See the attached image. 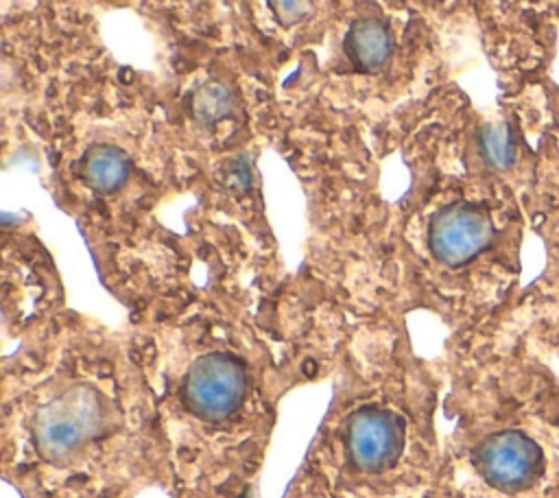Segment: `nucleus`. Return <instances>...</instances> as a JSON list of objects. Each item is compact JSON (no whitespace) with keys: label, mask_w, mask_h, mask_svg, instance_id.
Listing matches in <instances>:
<instances>
[{"label":"nucleus","mask_w":559,"mask_h":498,"mask_svg":"<svg viewBox=\"0 0 559 498\" xmlns=\"http://www.w3.org/2000/svg\"><path fill=\"white\" fill-rule=\"evenodd\" d=\"M4 391V459L20 472L74 481L131 459H166L135 363L63 352L15 365Z\"/></svg>","instance_id":"f257e3e1"},{"label":"nucleus","mask_w":559,"mask_h":498,"mask_svg":"<svg viewBox=\"0 0 559 498\" xmlns=\"http://www.w3.org/2000/svg\"><path fill=\"white\" fill-rule=\"evenodd\" d=\"M480 149L493 168H509L515 159V144L507 127H485L480 133Z\"/></svg>","instance_id":"1a4fd4ad"},{"label":"nucleus","mask_w":559,"mask_h":498,"mask_svg":"<svg viewBox=\"0 0 559 498\" xmlns=\"http://www.w3.org/2000/svg\"><path fill=\"white\" fill-rule=\"evenodd\" d=\"M166 459L249 463L271 428L269 365L231 341L164 347L135 360Z\"/></svg>","instance_id":"f03ea898"},{"label":"nucleus","mask_w":559,"mask_h":498,"mask_svg":"<svg viewBox=\"0 0 559 498\" xmlns=\"http://www.w3.org/2000/svg\"><path fill=\"white\" fill-rule=\"evenodd\" d=\"M419 426L411 365L349 369L312 448V459L343 478L384 481L417 459Z\"/></svg>","instance_id":"7ed1b4c3"},{"label":"nucleus","mask_w":559,"mask_h":498,"mask_svg":"<svg viewBox=\"0 0 559 498\" xmlns=\"http://www.w3.org/2000/svg\"><path fill=\"white\" fill-rule=\"evenodd\" d=\"M474 463L480 476L498 489H522L539 470L542 452L520 430H498L483 439L474 452Z\"/></svg>","instance_id":"39448f33"},{"label":"nucleus","mask_w":559,"mask_h":498,"mask_svg":"<svg viewBox=\"0 0 559 498\" xmlns=\"http://www.w3.org/2000/svg\"><path fill=\"white\" fill-rule=\"evenodd\" d=\"M234 109V96L231 92L218 83V81H210L203 83L194 94H192V116L201 122V124H210V122H218L223 118H227Z\"/></svg>","instance_id":"6e6552de"},{"label":"nucleus","mask_w":559,"mask_h":498,"mask_svg":"<svg viewBox=\"0 0 559 498\" xmlns=\"http://www.w3.org/2000/svg\"><path fill=\"white\" fill-rule=\"evenodd\" d=\"M131 175V162L124 151L98 144L85 153L81 159L83 181L98 194H111L120 190Z\"/></svg>","instance_id":"423d86ee"},{"label":"nucleus","mask_w":559,"mask_h":498,"mask_svg":"<svg viewBox=\"0 0 559 498\" xmlns=\"http://www.w3.org/2000/svg\"><path fill=\"white\" fill-rule=\"evenodd\" d=\"M491 238L489 216L465 203L441 208L428 225V249L435 260L448 266L467 264L489 247Z\"/></svg>","instance_id":"20e7f679"},{"label":"nucleus","mask_w":559,"mask_h":498,"mask_svg":"<svg viewBox=\"0 0 559 498\" xmlns=\"http://www.w3.org/2000/svg\"><path fill=\"white\" fill-rule=\"evenodd\" d=\"M347 46L354 61L362 70H378L389 61L393 42H391L389 28L380 20L360 17L349 28Z\"/></svg>","instance_id":"0eeeda50"},{"label":"nucleus","mask_w":559,"mask_h":498,"mask_svg":"<svg viewBox=\"0 0 559 498\" xmlns=\"http://www.w3.org/2000/svg\"><path fill=\"white\" fill-rule=\"evenodd\" d=\"M266 4L273 15L286 26L304 20L310 9V0H266Z\"/></svg>","instance_id":"9d476101"}]
</instances>
